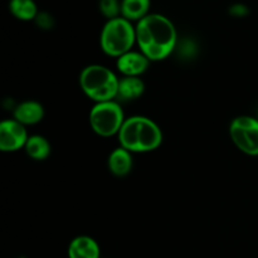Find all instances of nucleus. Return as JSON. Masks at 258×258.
I'll return each mask as SVG.
<instances>
[{"mask_svg": "<svg viewBox=\"0 0 258 258\" xmlns=\"http://www.w3.org/2000/svg\"><path fill=\"white\" fill-rule=\"evenodd\" d=\"M136 43L150 60H161L178 45V34L170 19L161 14H149L136 24Z\"/></svg>", "mask_w": 258, "mask_h": 258, "instance_id": "nucleus-1", "label": "nucleus"}, {"mask_svg": "<svg viewBox=\"0 0 258 258\" xmlns=\"http://www.w3.org/2000/svg\"><path fill=\"white\" fill-rule=\"evenodd\" d=\"M120 145L131 153H149L163 143V133L151 118L133 116L126 118L118 133Z\"/></svg>", "mask_w": 258, "mask_h": 258, "instance_id": "nucleus-2", "label": "nucleus"}, {"mask_svg": "<svg viewBox=\"0 0 258 258\" xmlns=\"http://www.w3.org/2000/svg\"><path fill=\"white\" fill-rule=\"evenodd\" d=\"M118 82L120 80L110 68L100 64L87 66L80 76L81 88L96 103L116 100Z\"/></svg>", "mask_w": 258, "mask_h": 258, "instance_id": "nucleus-3", "label": "nucleus"}, {"mask_svg": "<svg viewBox=\"0 0 258 258\" xmlns=\"http://www.w3.org/2000/svg\"><path fill=\"white\" fill-rule=\"evenodd\" d=\"M136 42V28L122 17L106 22L101 30L100 43L103 52L111 57H121L130 52Z\"/></svg>", "mask_w": 258, "mask_h": 258, "instance_id": "nucleus-4", "label": "nucleus"}, {"mask_svg": "<svg viewBox=\"0 0 258 258\" xmlns=\"http://www.w3.org/2000/svg\"><path fill=\"white\" fill-rule=\"evenodd\" d=\"M125 116L117 101L97 102L90 112V123L97 135L108 138L120 133Z\"/></svg>", "mask_w": 258, "mask_h": 258, "instance_id": "nucleus-5", "label": "nucleus"}, {"mask_svg": "<svg viewBox=\"0 0 258 258\" xmlns=\"http://www.w3.org/2000/svg\"><path fill=\"white\" fill-rule=\"evenodd\" d=\"M229 135L234 145L247 155H258V118L238 116L229 126Z\"/></svg>", "mask_w": 258, "mask_h": 258, "instance_id": "nucleus-6", "label": "nucleus"}, {"mask_svg": "<svg viewBox=\"0 0 258 258\" xmlns=\"http://www.w3.org/2000/svg\"><path fill=\"white\" fill-rule=\"evenodd\" d=\"M28 136L24 125L17 120H4L0 123V150L5 153L24 148Z\"/></svg>", "mask_w": 258, "mask_h": 258, "instance_id": "nucleus-7", "label": "nucleus"}, {"mask_svg": "<svg viewBox=\"0 0 258 258\" xmlns=\"http://www.w3.org/2000/svg\"><path fill=\"white\" fill-rule=\"evenodd\" d=\"M150 64V59L141 52L125 53L116 60V67L125 77H139L146 72Z\"/></svg>", "mask_w": 258, "mask_h": 258, "instance_id": "nucleus-8", "label": "nucleus"}, {"mask_svg": "<svg viewBox=\"0 0 258 258\" xmlns=\"http://www.w3.org/2000/svg\"><path fill=\"white\" fill-rule=\"evenodd\" d=\"M100 246L88 236H78L70 243L68 258H100Z\"/></svg>", "mask_w": 258, "mask_h": 258, "instance_id": "nucleus-9", "label": "nucleus"}, {"mask_svg": "<svg viewBox=\"0 0 258 258\" xmlns=\"http://www.w3.org/2000/svg\"><path fill=\"white\" fill-rule=\"evenodd\" d=\"M44 116V108L37 101L28 100L19 103L14 110V120L22 125H35Z\"/></svg>", "mask_w": 258, "mask_h": 258, "instance_id": "nucleus-10", "label": "nucleus"}, {"mask_svg": "<svg viewBox=\"0 0 258 258\" xmlns=\"http://www.w3.org/2000/svg\"><path fill=\"white\" fill-rule=\"evenodd\" d=\"M107 165L111 173L115 176H121V178L126 176L133 170V154H131V151L120 146L110 154Z\"/></svg>", "mask_w": 258, "mask_h": 258, "instance_id": "nucleus-11", "label": "nucleus"}, {"mask_svg": "<svg viewBox=\"0 0 258 258\" xmlns=\"http://www.w3.org/2000/svg\"><path fill=\"white\" fill-rule=\"evenodd\" d=\"M145 91V83L139 77H123L118 82V90L116 100L128 102L141 97Z\"/></svg>", "mask_w": 258, "mask_h": 258, "instance_id": "nucleus-12", "label": "nucleus"}, {"mask_svg": "<svg viewBox=\"0 0 258 258\" xmlns=\"http://www.w3.org/2000/svg\"><path fill=\"white\" fill-rule=\"evenodd\" d=\"M151 0H122L121 17L130 22H140L149 15Z\"/></svg>", "mask_w": 258, "mask_h": 258, "instance_id": "nucleus-13", "label": "nucleus"}, {"mask_svg": "<svg viewBox=\"0 0 258 258\" xmlns=\"http://www.w3.org/2000/svg\"><path fill=\"white\" fill-rule=\"evenodd\" d=\"M25 153L34 160H44L50 155V144L40 135L29 136L24 146Z\"/></svg>", "mask_w": 258, "mask_h": 258, "instance_id": "nucleus-14", "label": "nucleus"}, {"mask_svg": "<svg viewBox=\"0 0 258 258\" xmlns=\"http://www.w3.org/2000/svg\"><path fill=\"white\" fill-rule=\"evenodd\" d=\"M9 10L17 19L24 22L35 19L39 14L34 0H10Z\"/></svg>", "mask_w": 258, "mask_h": 258, "instance_id": "nucleus-15", "label": "nucleus"}, {"mask_svg": "<svg viewBox=\"0 0 258 258\" xmlns=\"http://www.w3.org/2000/svg\"><path fill=\"white\" fill-rule=\"evenodd\" d=\"M100 10L108 20L115 19L121 14V3L118 0H100Z\"/></svg>", "mask_w": 258, "mask_h": 258, "instance_id": "nucleus-16", "label": "nucleus"}, {"mask_svg": "<svg viewBox=\"0 0 258 258\" xmlns=\"http://www.w3.org/2000/svg\"><path fill=\"white\" fill-rule=\"evenodd\" d=\"M35 20H37V24L43 29H49L53 25V19L48 13H39Z\"/></svg>", "mask_w": 258, "mask_h": 258, "instance_id": "nucleus-17", "label": "nucleus"}, {"mask_svg": "<svg viewBox=\"0 0 258 258\" xmlns=\"http://www.w3.org/2000/svg\"><path fill=\"white\" fill-rule=\"evenodd\" d=\"M247 13V8L243 7L242 4H236L231 8V14L236 15V17H242Z\"/></svg>", "mask_w": 258, "mask_h": 258, "instance_id": "nucleus-18", "label": "nucleus"}]
</instances>
